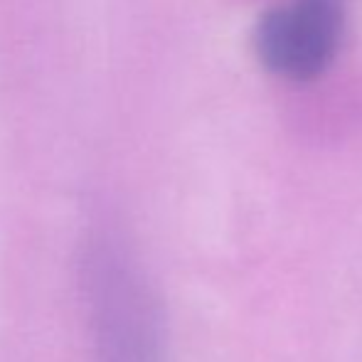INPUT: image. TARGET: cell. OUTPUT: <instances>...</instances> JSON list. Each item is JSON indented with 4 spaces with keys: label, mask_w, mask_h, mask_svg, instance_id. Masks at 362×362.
I'll use <instances>...</instances> for the list:
<instances>
[{
    "label": "cell",
    "mask_w": 362,
    "mask_h": 362,
    "mask_svg": "<svg viewBox=\"0 0 362 362\" xmlns=\"http://www.w3.org/2000/svg\"><path fill=\"white\" fill-rule=\"evenodd\" d=\"M96 362H165L160 300L134 252L101 237L81 259Z\"/></svg>",
    "instance_id": "6da1fadb"
},
{
    "label": "cell",
    "mask_w": 362,
    "mask_h": 362,
    "mask_svg": "<svg viewBox=\"0 0 362 362\" xmlns=\"http://www.w3.org/2000/svg\"><path fill=\"white\" fill-rule=\"evenodd\" d=\"M343 30L345 0H286L259 15L252 42L267 72L305 84L333 67Z\"/></svg>",
    "instance_id": "7a4b0ae2"
}]
</instances>
